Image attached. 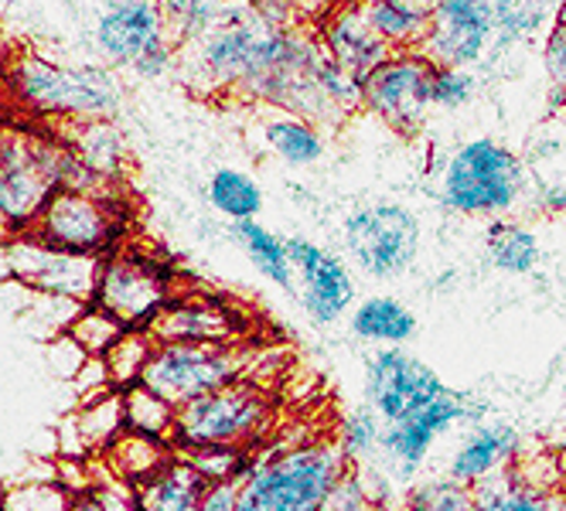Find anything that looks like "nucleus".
I'll use <instances>...</instances> for the list:
<instances>
[{
    "mask_svg": "<svg viewBox=\"0 0 566 511\" xmlns=\"http://www.w3.org/2000/svg\"><path fill=\"white\" fill-rule=\"evenodd\" d=\"M352 475L338 440H314L270 457H256L239 481L232 511H321Z\"/></svg>",
    "mask_w": 566,
    "mask_h": 511,
    "instance_id": "obj_1",
    "label": "nucleus"
},
{
    "mask_svg": "<svg viewBox=\"0 0 566 511\" xmlns=\"http://www.w3.org/2000/svg\"><path fill=\"white\" fill-rule=\"evenodd\" d=\"M14 96L34 109L65 120H109L124 103V86L99 65H55L42 55H24L11 68Z\"/></svg>",
    "mask_w": 566,
    "mask_h": 511,
    "instance_id": "obj_2",
    "label": "nucleus"
},
{
    "mask_svg": "<svg viewBox=\"0 0 566 511\" xmlns=\"http://www.w3.org/2000/svg\"><path fill=\"white\" fill-rule=\"evenodd\" d=\"M525 171L515 150L478 137L461 143L440 178V202L461 215H499L522 194Z\"/></svg>",
    "mask_w": 566,
    "mask_h": 511,
    "instance_id": "obj_3",
    "label": "nucleus"
},
{
    "mask_svg": "<svg viewBox=\"0 0 566 511\" xmlns=\"http://www.w3.org/2000/svg\"><path fill=\"white\" fill-rule=\"evenodd\" d=\"M270 426V396L263 385L242 379L209 392L175 416V450L195 447H253Z\"/></svg>",
    "mask_w": 566,
    "mask_h": 511,
    "instance_id": "obj_4",
    "label": "nucleus"
},
{
    "mask_svg": "<svg viewBox=\"0 0 566 511\" xmlns=\"http://www.w3.org/2000/svg\"><path fill=\"white\" fill-rule=\"evenodd\" d=\"M253 351L247 344H157L144 385L175 409L247 379Z\"/></svg>",
    "mask_w": 566,
    "mask_h": 511,
    "instance_id": "obj_5",
    "label": "nucleus"
},
{
    "mask_svg": "<svg viewBox=\"0 0 566 511\" xmlns=\"http://www.w3.org/2000/svg\"><path fill=\"white\" fill-rule=\"evenodd\" d=\"M127 232L124 194H83L55 191L42 215L34 219L31 235L59 253L106 259Z\"/></svg>",
    "mask_w": 566,
    "mask_h": 511,
    "instance_id": "obj_6",
    "label": "nucleus"
},
{
    "mask_svg": "<svg viewBox=\"0 0 566 511\" xmlns=\"http://www.w3.org/2000/svg\"><path fill=\"white\" fill-rule=\"evenodd\" d=\"M96 49L116 68H127L140 78H160L178 62V45L168 31L165 4H109L96 18Z\"/></svg>",
    "mask_w": 566,
    "mask_h": 511,
    "instance_id": "obj_7",
    "label": "nucleus"
},
{
    "mask_svg": "<svg viewBox=\"0 0 566 511\" xmlns=\"http://www.w3.org/2000/svg\"><path fill=\"white\" fill-rule=\"evenodd\" d=\"M175 273L165 259L147 253L116 249L99 263L93 304L103 307L127 331H147V324L175 300Z\"/></svg>",
    "mask_w": 566,
    "mask_h": 511,
    "instance_id": "obj_8",
    "label": "nucleus"
},
{
    "mask_svg": "<svg viewBox=\"0 0 566 511\" xmlns=\"http://www.w3.org/2000/svg\"><path fill=\"white\" fill-rule=\"evenodd\" d=\"M342 239L345 253L361 273L376 280H396L417 263L420 222L410 209L396 202H376L345 215Z\"/></svg>",
    "mask_w": 566,
    "mask_h": 511,
    "instance_id": "obj_9",
    "label": "nucleus"
},
{
    "mask_svg": "<svg viewBox=\"0 0 566 511\" xmlns=\"http://www.w3.org/2000/svg\"><path fill=\"white\" fill-rule=\"evenodd\" d=\"M443 392H448V385L440 382V375L427 362L407 355L402 348H379L369 359L366 400L386 426L410 419L413 413L437 403Z\"/></svg>",
    "mask_w": 566,
    "mask_h": 511,
    "instance_id": "obj_10",
    "label": "nucleus"
},
{
    "mask_svg": "<svg viewBox=\"0 0 566 511\" xmlns=\"http://www.w3.org/2000/svg\"><path fill=\"white\" fill-rule=\"evenodd\" d=\"M433 65L420 52H396L361 83V106L399 134H417L433 109L430 99Z\"/></svg>",
    "mask_w": 566,
    "mask_h": 511,
    "instance_id": "obj_11",
    "label": "nucleus"
},
{
    "mask_svg": "<svg viewBox=\"0 0 566 511\" xmlns=\"http://www.w3.org/2000/svg\"><path fill=\"white\" fill-rule=\"evenodd\" d=\"M8 263H11V280L38 297L93 304L103 259L59 253L45 243H38L28 232L21 239L8 243Z\"/></svg>",
    "mask_w": 566,
    "mask_h": 511,
    "instance_id": "obj_12",
    "label": "nucleus"
},
{
    "mask_svg": "<svg viewBox=\"0 0 566 511\" xmlns=\"http://www.w3.org/2000/svg\"><path fill=\"white\" fill-rule=\"evenodd\" d=\"M495 42L492 4L478 0H440L433 4L430 31L420 45V55L437 68H468L484 58Z\"/></svg>",
    "mask_w": 566,
    "mask_h": 511,
    "instance_id": "obj_13",
    "label": "nucleus"
},
{
    "mask_svg": "<svg viewBox=\"0 0 566 511\" xmlns=\"http://www.w3.org/2000/svg\"><path fill=\"white\" fill-rule=\"evenodd\" d=\"M247 313L206 294L175 297L147 324V338L154 344H247Z\"/></svg>",
    "mask_w": 566,
    "mask_h": 511,
    "instance_id": "obj_14",
    "label": "nucleus"
},
{
    "mask_svg": "<svg viewBox=\"0 0 566 511\" xmlns=\"http://www.w3.org/2000/svg\"><path fill=\"white\" fill-rule=\"evenodd\" d=\"M297 297L314 324H335L342 313L355 304V280L342 256L317 246L311 239H287Z\"/></svg>",
    "mask_w": 566,
    "mask_h": 511,
    "instance_id": "obj_15",
    "label": "nucleus"
},
{
    "mask_svg": "<svg viewBox=\"0 0 566 511\" xmlns=\"http://www.w3.org/2000/svg\"><path fill=\"white\" fill-rule=\"evenodd\" d=\"M471 416H478V406L464 396V392L448 388L427 409L413 413L410 419H402V423L386 426L382 429V450L396 460V467H402L407 475H413V470L427 460L430 447L443 434H451L454 426L468 423Z\"/></svg>",
    "mask_w": 566,
    "mask_h": 511,
    "instance_id": "obj_16",
    "label": "nucleus"
},
{
    "mask_svg": "<svg viewBox=\"0 0 566 511\" xmlns=\"http://www.w3.org/2000/svg\"><path fill=\"white\" fill-rule=\"evenodd\" d=\"M321 45H325L328 58L348 75H355L358 83H366L379 65H386L396 55L373 31L369 18L361 14V4L335 8L321 21Z\"/></svg>",
    "mask_w": 566,
    "mask_h": 511,
    "instance_id": "obj_17",
    "label": "nucleus"
},
{
    "mask_svg": "<svg viewBox=\"0 0 566 511\" xmlns=\"http://www.w3.org/2000/svg\"><path fill=\"white\" fill-rule=\"evenodd\" d=\"M518 450H522V437L512 423H505V419L478 423L451 454L448 478L464 488H478L481 481L499 475V470L512 467L522 457Z\"/></svg>",
    "mask_w": 566,
    "mask_h": 511,
    "instance_id": "obj_18",
    "label": "nucleus"
},
{
    "mask_svg": "<svg viewBox=\"0 0 566 511\" xmlns=\"http://www.w3.org/2000/svg\"><path fill=\"white\" fill-rule=\"evenodd\" d=\"M127 434L124 392H103V396L78 403L59 426V447L69 460H86L90 454H106L119 437Z\"/></svg>",
    "mask_w": 566,
    "mask_h": 511,
    "instance_id": "obj_19",
    "label": "nucleus"
},
{
    "mask_svg": "<svg viewBox=\"0 0 566 511\" xmlns=\"http://www.w3.org/2000/svg\"><path fill=\"white\" fill-rule=\"evenodd\" d=\"M481 511H566V488L546 485L525 475L522 467H505L489 481L471 488Z\"/></svg>",
    "mask_w": 566,
    "mask_h": 511,
    "instance_id": "obj_20",
    "label": "nucleus"
},
{
    "mask_svg": "<svg viewBox=\"0 0 566 511\" xmlns=\"http://www.w3.org/2000/svg\"><path fill=\"white\" fill-rule=\"evenodd\" d=\"M209 481L198 470L175 457L157 478L137 488V511H206Z\"/></svg>",
    "mask_w": 566,
    "mask_h": 511,
    "instance_id": "obj_21",
    "label": "nucleus"
},
{
    "mask_svg": "<svg viewBox=\"0 0 566 511\" xmlns=\"http://www.w3.org/2000/svg\"><path fill=\"white\" fill-rule=\"evenodd\" d=\"M62 143L83 161L90 171H96L106 181H119L127 168V140L109 120H75Z\"/></svg>",
    "mask_w": 566,
    "mask_h": 511,
    "instance_id": "obj_22",
    "label": "nucleus"
},
{
    "mask_svg": "<svg viewBox=\"0 0 566 511\" xmlns=\"http://www.w3.org/2000/svg\"><path fill=\"white\" fill-rule=\"evenodd\" d=\"M361 14L369 18L373 31L392 52H420L430 31L433 4H413V0H373L361 4Z\"/></svg>",
    "mask_w": 566,
    "mask_h": 511,
    "instance_id": "obj_23",
    "label": "nucleus"
},
{
    "mask_svg": "<svg viewBox=\"0 0 566 511\" xmlns=\"http://www.w3.org/2000/svg\"><path fill=\"white\" fill-rule=\"evenodd\" d=\"M175 457H178L175 444L140 437V434H130V429H127V434L103 454V464L113 470L119 481H127L130 488H140L150 478H157Z\"/></svg>",
    "mask_w": 566,
    "mask_h": 511,
    "instance_id": "obj_24",
    "label": "nucleus"
},
{
    "mask_svg": "<svg viewBox=\"0 0 566 511\" xmlns=\"http://www.w3.org/2000/svg\"><path fill=\"white\" fill-rule=\"evenodd\" d=\"M352 331L361 341H373L382 348H402L417 334V313L392 297H369L355 307Z\"/></svg>",
    "mask_w": 566,
    "mask_h": 511,
    "instance_id": "obj_25",
    "label": "nucleus"
},
{
    "mask_svg": "<svg viewBox=\"0 0 566 511\" xmlns=\"http://www.w3.org/2000/svg\"><path fill=\"white\" fill-rule=\"evenodd\" d=\"M263 140L280 161L291 164V168H307V164H317L321 157H325V137L317 134V127L311 120L294 116V113H280V116H273V120H266Z\"/></svg>",
    "mask_w": 566,
    "mask_h": 511,
    "instance_id": "obj_26",
    "label": "nucleus"
},
{
    "mask_svg": "<svg viewBox=\"0 0 566 511\" xmlns=\"http://www.w3.org/2000/svg\"><path fill=\"white\" fill-rule=\"evenodd\" d=\"M232 235L242 246V253L250 256V263L263 273L270 284H276L280 290L294 287V266H291L287 239H280V235L270 232L263 222H235Z\"/></svg>",
    "mask_w": 566,
    "mask_h": 511,
    "instance_id": "obj_27",
    "label": "nucleus"
},
{
    "mask_svg": "<svg viewBox=\"0 0 566 511\" xmlns=\"http://www.w3.org/2000/svg\"><path fill=\"white\" fill-rule=\"evenodd\" d=\"M250 4H206V0H181V4H165L168 31L175 38V45H191L209 38L212 31L232 24L235 18L247 14Z\"/></svg>",
    "mask_w": 566,
    "mask_h": 511,
    "instance_id": "obj_28",
    "label": "nucleus"
},
{
    "mask_svg": "<svg viewBox=\"0 0 566 511\" xmlns=\"http://www.w3.org/2000/svg\"><path fill=\"white\" fill-rule=\"evenodd\" d=\"M209 205L216 212H222L226 219L235 222H256V215L263 212V191L260 184L232 168H222L209 178Z\"/></svg>",
    "mask_w": 566,
    "mask_h": 511,
    "instance_id": "obj_29",
    "label": "nucleus"
},
{
    "mask_svg": "<svg viewBox=\"0 0 566 511\" xmlns=\"http://www.w3.org/2000/svg\"><path fill=\"white\" fill-rule=\"evenodd\" d=\"M489 256L502 273H509V277H525V273H533L539 266L543 249H539L536 232H530L525 225L495 222L489 232Z\"/></svg>",
    "mask_w": 566,
    "mask_h": 511,
    "instance_id": "obj_30",
    "label": "nucleus"
},
{
    "mask_svg": "<svg viewBox=\"0 0 566 511\" xmlns=\"http://www.w3.org/2000/svg\"><path fill=\"white\" fill-rule=\"evenodd\" d=\"M124 416H127L130 434L154 437V440H165V444H171V437H175L178 409L160 400L157 392H150L144 382L124 388Z\"/></svg>",
    "mask_w": 566,
    "mask_h": 511,
    "instance_id": "obj_31",
    "label": "nucleus"
},
{
    "mask_svg": "<svg viewBox=\"0 0 566 511\" xmlns=\"http://www.w3.org/2000/svg\"><path fill=\"white\" fill-rule=\"evenodd\" d=\"M124 334H127V328L116 318H109V313L96 304H86L83 310H78L75 321L65 331V338L83 351L86 359H106L113 351V344Z\"/></svg>",
    "mask_w": 566,
    "mask_h": 511,
    "instance_id": "obj_32",
    "label": "nucleus"
},
{
    "mask_svg": "<svg viewBox=\"0 0 566 511\" xmlns=\"http://www.w3.org/2000/svg\"><path fill=\"white\" fill-rule=\"evenodd\" d=\"M178 457L188 460L209 481V488L239 485L256 464V457L247 447H195V450H178Z\"/></svg>",
    "mask_w": 566,
    "mask_h": 511,
    "instance_id": "obj_33",
    "label": "nucleus"
},
{
    "mask_svg": "<svg viewBox=\"0 0 566 511\" xmlns=\"http://www.w3.org/2000/svg\"><path fill=\"white\" fill-rule=\"evenodd\" d=\"M154 341L147 338V331H127L113 344V351L103 359L106 362V372H109V382L116 392H124L130 385H140L144 379V369L154 355Z\"/></svg>",
    "mask_w": 566,
    "mask_h": 511,
    "instance_id": "obj_34",
    "label": "nucleus"
},
{
    "mask_svg": "<svg viewBox=\"0 0 566 511\" xmlns=\"http://www.w3.org/2000/svg\"><path fill=\"white\" fill-rule=\"evenodd\" d=\"M72 494L59 485V478H18L4 488L0 508L4 511H69Z\"/></svg>",
    "mask_w": 566,
    "mask_h": 511,
    "instance_id": "obj_35",
    "label": "nucleus"
},
{
    "mask_svg": "<svg viewBox=\"0 0 566 511\" xmlns=\"http://www.w3.org/2000/svg\"><path fill=\"white\" fill-rule=\"evenodd\" d=\"M549 11L553 8H546V4H492L499 49L518 45L525 38H533L543 28V21L549 18Z\"/></svg>",
    "mask_w": 566,
    "mask_h": 511,
    "instance_id": "obj_36",
    "label": "nucleus"
},
{
    "mask_svg": "<svg viewBox=\"0 0 566 511\" xmlns=\"http://www.w3.org/2000/svg\"><path fill=\"white\" fill-rule=\"evenodd\" d=\"M410 511H481L478 498L471 488L440 478V481H427L410 494Z\"/></svg>",
    "mask_w": 566,
    "mask_h": 511,
    "instance_id": "obj_37",
    "label": "nucleus"
},
{
    "mask_svg": "<svg viewBox=\"0 0 566 511\" xmlns=\"http://www.w3.org/2000/svg\"><path fill=\"white\" fill-rule=\"evenodd\" d=\"M478 78L468 68H437L430 75V99L440 109H461L474 99Z\"/></svg>",
    "mask_w": 566,
    "mask_h": 511,
    "instance_id": "obj_38",
    "label": "nucleus"
},
{
    "mask_svg": "<svg viewBox=\"0 0 566 511\" xmlns=\"http://www.w3.org/2000/svg\"><path fill=\"white\" fill-rule=\"evenodd\" d=\"M382 429H386V423H379V416L373 409H358V413L345 416L338 444L352 460V457H361L366 450H373L376 444H382Z\"/></svg>",
    "mask_w": 566,
    "mask_h": 511,
    "instance_id": "obj_39",
    "label": "nucleus"
},
{
    "mask_svg": "<svg viewBox=\"0 0 566 511\" xmlns=\"http://www.w3.org/2000/svg\"><path fill=\"white\" fill-rule=\"evenodd\" d=\"M546 68L553 86L566 96V8H559L556 24L546 38Z\"/></svg>",
    "mask_w": 566,
    "mask_h": 511,
    "instance_id": "obj_40",
    "label": "nucleus"
},
{
    "mask_svg": "<svg viewBox=\"0 0 566 511\" xmlns=\"http://www.w3.org/2000/svg\"><path fill=\"white\" fill-rule=\"evenodd\" d=\"M321 511H376V504H373L366 485H361L358 475L352 470V475L338 485V491L328 498V504L321 508Z\"/></svg>",
    "mask_w": 566,
    "mask_h": 511,
    "instance_id": "obj_41",
    "label": "nucleus"
},
{
    "mask_svg": "<svg viewBox=\"0 0 566 511\" xmlns=\"http://www.w3.org/2000/svg\"><path fill=\"white\" fill-rule=\"evenodd\" d=\"M72 388L78 392V403H90V400L103 396V392H109L113 382H109L106 362L103 359H90L83 369H78V375L72 379Z\"/></svg>",
    "mask_w": 566,
    "mask_h": 511,
    "instance_id": "obj_42",
    "label": "nucleus"
},
{
    "mask_svg": "<svg viewBox=\"0 0 566 511\" xmlns=\"http://www.w3.org/2000/svg\"><path fill=\"white\" fill-rule=\"evenodd\" d=\"M235 491H239V485H216V488H209L206 511H232Z\"/></svg>",
    "mask_w": 566,
    "mask_h": 511,
    "instance_id": "obj_43",
    "label": "nucleus"
},
{
    "mask_svg": "<svg viewBox=\"0 0 566 511\" xmlns=\"http://www.w3.org/2000/svg\"><path fill=\"white\" fill-rule=\"evenodd\" d=\"M69 511H103V508H99V501L93 494H83V498H72Z\"/></svg>",
    "mask_w": 566,
    "mask_h": 511,
    "instance_id": "obj_44",
    "label": "nucleus"
},
{
    "mask_svg": "<svg viewBox=\"0 0 566 511\" xmlns=\"http://www.w3.org/2000/svg\"><path fill=\"white\" fill-rule=\"evenodd\" d=\"M553 460H556V475H559V481L566 488V440L553 450Z\"/></svg>",
    "mask_w": 566,
    "mask_h": 511,
    "instance_id": "obj_45",
    "label": "nucleus"
},
{
    "mask_svg": "<svg viewBox=\"0 0 566 511\" xmlns=\"http://www.w3.org/2000/svg\"><path fill=\"white\" fill-rule=\"evenodd\" d=\"M563 406H566V379H563Z\"/></svg>",
    "mask_w": 566,
    "mask_h": 511,
    "instance_id": "obj_46",
    "label": "nucleus"
},
{
    "mask_svg": "<svg viewBox=\"0 0 566 511\" xmlns=\"http://www.w3.org/2000/svg\"><path fill=\"white\" fill-rule=\"evenodd\" d=\"M0 498H4V488H0ZM0 511H4V508H0Z\"/></svg>",
    "mask_w": 566,
    "mask_h": 511,
    "instance_id": "obj_47",
    "label": "nucleus"
},
{
    "mask_svg": "<svg viewBox=\"0 0 566 511\" xmlns=\"http://www.w3.org/2000/svg\"><path fill=\"white\" fill-rule=\"evenodd\" d=\"M376 511H379V508H376Z\"/></svg>",
    "mask_w": 566,
    "mask_h": 511,
    "instance_id": "obj_48",
    "label": "nucleus"
}]
</instances>
